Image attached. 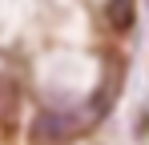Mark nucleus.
<instances>
[{
	"label": "nucleus",
	"instance_id": "obj_4",
	"mask_svg": "<svg viewBox=\"0 0 149 145\" xmlns=\"http://www.w3.org/2000/svg\"><path fill=\"white\" fill-rule=\"evenodd\" d=\"M105 20L113 32H129L133 28V0H105Z\"/></svg>",
	"mask_w": 149,
	"mask_h": 145
},
{
	"label": "nucleus",
	"instance_id": "obj_3",
	"mask_svg": "<svg viewBox=\"0 0 149 145\" xmlns=\"http://www.w3.org/2000/svg\"><path fill=\"white\" fill-rule=\"evenodd\" d=\"M117 93H121V65L113 61L109 69H105V81H101V89H93V97H89V109H85V121L93 125V121H101L109 109H113V101H117Z\"/></svg>",
	"mask_w": 149,
	"mask_h": 145
},
{
	"label": "nucleus",
	"instance_id": "obj_1",
	"mask_svg": "<svg viewBox=\"0 0 149 145\" xmlns=\"http://www.w3.org/2000/svg\"><path fill=\"white\" fill-rule=\"evenodd\" d=\"M89 121L65 109H40L28 125V145H73Z\"/></svg>",
	"mask_w": 149,
	"mask_h": 145
},
{
	"label": "nucleus",
	"instance_id": "obj_2",
	"mask_svg": "<svg viewBox=\"0 0 149 145\" xmlns=\"http://www.w3.org/2000/svg\"><path fill=\"white\" fill-rule=\"evenodd\" d=\"M20 77L8 69V65H0V133H12L16 129V121H20Z\"/></svg>",
	"mask_w": 149,
	"mask_h": 145
}]
</instances>
